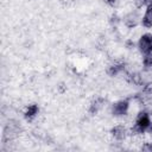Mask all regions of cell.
<instances>
[{"label":"cell","instance_id":"obj_7","mask_svg":"<svg viewBox=\"0 0 152 152\" xmlns=\"http://www.w3.org/2000/svg\"><path fill=\"white\" fill-rule=\"evenodd\" d=\"M124 72L126 74V64L122 61H114L107 68V74L112 77H116Z\"/></svg>","mask_w":152,"mask_h":152},{"label":"cell","instance_id":"obj_11","mask_svg":"<svg viewBox=\"0 0 152 152\" xmlns=\"http://www.w3.org/2000/svg\"><path fill=\"white\" fill-rule=\"evenodd\" d=\"M38 113H39V107L37 104L32 103V104H28L25 108V110H24V118L27 121H32V120H34L37 118Z\"/></svg>","mask_w":152,"mask_h":152},{"label":"cell","instance_id":"obj_4","mask_svg":"<svg viewBox=\"0 0 152 152\" xmlns=\"http://www.w3.org/2000/svg\"><path fill=\"white\" fill-rule=\"evenodd\" d=\"M109 133H110L112 138H113L115 141H119V142H120V141H124V140L129 135V129H128L125 125L119 124V125L113 126V127L110 128Z\"/></svg>","mask_w":152,"mask_h":152},{"label":"cell","instance_id":"obj_14","mask_svg":"<svg viewBox=\"0 0 152 152\" xmlns=\"http://www.w3.org/2000/svg\"><path fill=\"white\" fill-rule=\"evenodd\" d=\"M120 21H122V20H121V18H120L118 14H113V15L110 17V19H109L110 25H114V26H116V24H119Z\"/></svg>","mask_w":152,"mask_h":152},{"label":"cell","instance_id":"obj_6","mask_svg":"<svg viewBox=\"0 0 152 152\" xmlns=\"http://www.w3.org/2000/svg\"><path fill=\"white\" fill-rule=\"evenodd\" d=\"M122 23L126 27L128 28H134L137 27L139 24H141V15L139 14L138 11H131L128 12L124 18H122Z\"/></svg>","mask_w":152,"mask_h":152},{"label":"cell","instance_id":"obj_2","mask_svg":"<svg viewBox=\"0 0 152 152\" xmlns=\"http://www.w3.org/2000/svg\"><path fill=\"white\" fill-rule=\"evenodd\" d=\"M20 133H21L20 122H18L15 120H10L6 124L5 128H4V138L7 139V140H11V139L17 138Z\"/></svg>","mask_w":152,"mask_h":152},{"label":"cell","instance_id":"obj_5","mask_svg":"<svg viewBox=\"0 0 152 152\" xmlns=\"http://www.w3.org/2000/svg\"><path fill=\"white\" fill-rule=\"evenodd\" d=\"M128 109H129V101L127 99L119 100L112 104V114L118 118L125 116L128 113Z\"/></svg>","mask_w":152,"mask_h":152},{"label":"cell","instance_id":"obj_16","mask_svg":"<svg viewBox=\"0 0 152 152\" xmlns=\"http://www.w3.org/2000/svg\"><path fill=\"white\" fill-rule=\"evenodd\" d=\"M108 6H110V7H115L118 4H119V0H103Z\"/></svg>","mask_w":152,"mask_h":152},{"label":"cell","instance_id":"obj_10","mask_svg":"<svg viewBox=\"0 0 152 152\" xmlns=\"http://www.w3.org/2000/svg\"><path fill=\"white\" fill-rule=\"evenodd\" d=\"M141 25L146 28L152 27V4L145 7L144 14L141 15Z\"/></svg>","mask_w":152,"mask_h":152},{"label":"cell","instance_id":"obj_9","mask_svg":"<svg viewBox=\"0 0 152 152\" xmlns=\"http://www.w3.org/2000/svg\"><path fill=\"white\" fill-rule=\"evenodd\" d=\"M126 80L134 86H145V78L144 75L139 71H131V72H126Z\"/></svg>","mask_w":152,"mask_h":152},{"label":"cell","instance_id":"obj_1","mask_svg":"<svg viewBox=\"0 0 152 152\" xmlns=\"http://www.w3.org/2000/svg\"><path fill=\"white\" fill-rule=\"evenodd\" d=\"M152 132V120L151 114L147 110H142L137 115V119L134 121V125L129 129V135H142L144 133H151Z\"/></svg>","mask_w":152,"mask_h":152},{"label":"cell","instance_id":"obj_12","mask_svg":"<svg viewBox=\"0 0 152 152\" xmlns=\"http://www.w3.org/2000/svg\"><path fill=\"white\" fill-rule=\"evenodd\" d=\"M142 69L145 71H152V53L142 56Z\"/></svg>","mask_w":152,"mask_h":152},{"label":"cell","instance_id":"obj_8","mask_svg":"<svg viewBox=\"0 0 152 152\" xmlns=\"http://www.w3.org/2000/svg\"><path fill=\"white\" fill-rule=\"evenodd\" d=\"M106 99L102 97V96H96L94 97L90 103H89V107H88V112L90 115H96L99 112H101L103 109V107L106 106Z\"/></svg>","mask_w":152,"mask_h":152},{"label":"cell","instance_id":"obj_15","mask_svg":"<svg viewBox=\"0 0 152 152\" xmlns=\"http://www.w3.org/2000/svg\"><path fill=\"white\" fill-rule=\"evenodd\" d=\"M141 150H142V151H147V152H152V141L145 142V144L141 146Z\"/></svg>","mask_w":152,"mask_h":152},{"label":"cell","instance_id":"obj_13","mask_svg":"<svg viewBox=\"0 0 152 152\" xmlns=\"http://www.w3.org/2000/svg\"><path fill=\"white\" fill-rule=\"evenodd\" d=\"M133 2L137 8H142V7L145 8L146 6L152 4V0H133Z\"/></svg>","mask_w":152,"mask_h":152},{"label":"cell","instance_id":"obj_3","mask_svg":"<svg viewBox=\"0 0 152 152\" xmlns=\"http://www.w3.org/2000/svg\"><path fill=\"white\" fill-rule=\"evenodd\" d=\"M137 48L142 56L152 53V33H144L140 36L137 43Z\"/></svg>","mask_w":152,"mask_h":152}]
</instances>
